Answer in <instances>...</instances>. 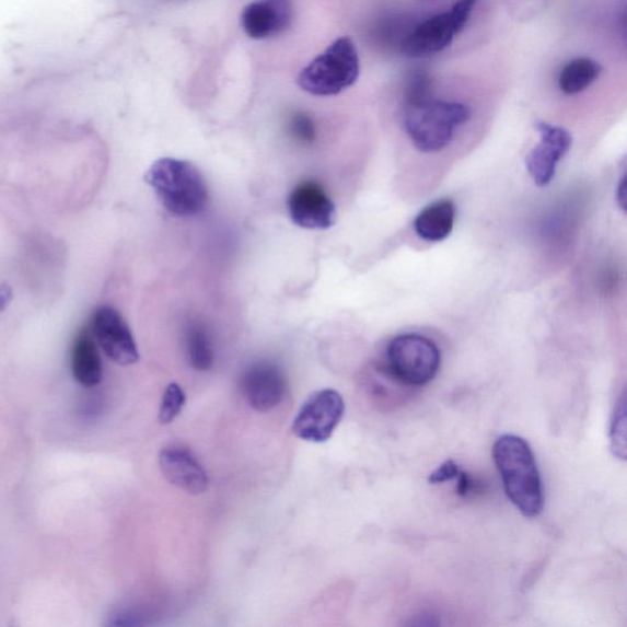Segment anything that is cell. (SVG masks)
Instances as JSON below:
<instances>
[{
    "label": "cell",
    "mask_w": 627,
    "mask_h": 627,
    "mask_svg": "<svg viewBox=\"0 0 627 627\" xmlns=\"http://www.w3.org/2000/svg\"><path fill=\"white\" fill-rule=\"evenodd\" d=\"M602 73V66L591 58H576L564 67L559 86L564 94L576 95L589 89Z\"/></svg>",
    "instance_id": "2e32d148"
},
{
    "label": "cell",
    "mask_w": 627,
    "mask_h": 627,
    "mask_svg": "<svg viewBox=\"0 0 627 627\" xmlns=\"http://www.w3.org/2000/svg\"><path fill=\"white\" fill-rule=\"evenodd\" d=\"M241 388L248 404L258 413L266 414L282 404L287 379L276 364L258 362L244 370Z\"/></svg>",
    "instance_id": "30bf717a"
},
{
    "label": "cell",
    "mask_w": 627,
    "mask_h": 627,
    "mask_svg": "<svg viewBox=\"0 0 627 627\" xmlns=\"http://www.w3.org/2000/svg\"><path fill=\"white\" fill-rule=\"evenodd\" d=\"M345 399L334 388H323L307 397L293 420L292 431L298 439L310 443H325L341 423Z\"/></svg>",
    "instance_id": "52a82bcc"
},
{
    "label": "cell",
    "mask_w": 627,
    "mask_h": 627,
    "mask_svg": "<svg viewBox=\"0 0 627 627\" xmlns=\"http://www.w3.org/2000/svg\"><path fill=\"white\" fill-rule=\"evenodd\" d=\"M457 495L460 497H466L471 489L473 488V481L471 477L465 472H460L457 476Z\"/></svg>",
    "instance_id": "603a6c76"
},
{
    "label": "cell",
    "mask_w": 627,
    "mask_h": 627,
    "mask_svg": "<svg viewBox=\"0 0 627 627\" xmlns=\"http://www.w3.org/2000/svg\"><path fill=\"white\" fill-rule=\"evenodd\" d=\"M611 441L613 454L625 461L626 460V398L625 394L615 406L612 426Z\"/></svg>",
    "instance_id": "d6986e66"
},
{
    "label": "cell",
    "mask_w": 627,
    "mask_h": 627,
    "mask_svg": "<svg viewBox=\"0 0 627 627\" xmlns=\"http://www.w3.org/2000/svg\"><path fill=\"white\" fill-rule=\"evenodd\" d=\"M431 80L423 70L414 71L407 80L406 101L407 105L430 98Z\"/></svg>",
    "instance_id": "ffe728a7"
},
{
    "label": "cell",
    "mask_w": 627,
    "mask_h": 627,
    "mask_svg": "<svg viewBox=\"0 0 627 627\" xmlns=\"http://www.w3.org/2000/svg\"><path fill=\"white\" fill-rule=\"evenodd\" d=\"M618 200L622 202V208L625 210V178H623L620 187L618 188Z\"/></svg>",
    "instance_id": "d4e9b609"
},
{
    "label": "cell",
    "mask_w": 627,
    "mask_h": 627,
    "mask_svg": "<svg viewBox=\"0 0 627 627\" xmlns=\"http://www.w3.org/2000/svg\"><path fill=\"white\" fill-rule=\"evenodd\" d=\"M288 216L298 228L328 230L336 222V207L321 184L302 182L287 199Z\"/></svg>",
    "instance_id": "9c48e42d"
},
{
    "label": "cell",
    "mask_w": 627,
    "mask_h": 627,
    "mask_svg": "<svg viewBox=\"0 0 627 627\" xmlns=\"http://www.w3.org/2000/svg\"><path fill=\"white\" fill-rule=\"evenodd\" d=\"M477 3L478 0H457L448 12L428 19L405 37L403 53L410 58L441 53L465 28Z\"/></svg>",
    "instance_id": "8992f818"
},
{
    "label": "cell",
    "mask_w": 627,
    "mask_h": 627,
    "mask_svg": "<svg viewBox=\"0 0 627 627\" xmlns=\"http://www.w3.org/2000/svg\"><path fill=\"white\" fill-rule=\"evenodd\" d=\"M461 469L455 464L454 461L449 460L445 464L441 465L436 469L428 478L430 485H440V483H445L451 479H456L460 475Z\"/></svg>",
    "instance_id": "7402d4cb"
},
{
    "label": "cell",
    "mask_w": 627,
    "mask_h": 627,
    "mask_svg": "<svg viewBox=\"0 0 627 627\" xmlns=\"http://www.w3.org/2000/svg\"><path fill=\"white\" fill-rule=\"evenodd\" d=\"M13 301V290L7 283H0V313H3Z\"/></svg>",
    "instance_id": "cb8c5ba5"
},
{
    "label": "cell",
    "mask_w": 627,
    "mask_h": 627,
    "mask_svg": "<svg viewBox=\"0 0 627 627\" xmlns=\"http://www.w3.org/2000/svg\"><path fill=\"white\" fill-rule=\"evenodd\" d=\"M492 457L513 506L529 519L541 515L544 508L542 478L527 441L516 436H502L492 448Z\"/></svg>",
    "instance_id": "6da1fadb"
},
{
    "label": "cell",
    "mask_w": 627,
    "mask_h": 627,
    "mask_svg": "<svg viewBox=\"0 0 627 627\" xmlns=\"http://www.w3.org/2000/svg\"><path fill=\"white\" fill-rule=\"evenodd\" d=\"M71 372L81 386L95 387L102 380V361L94 335L81 328L71 347Z\"/></svg>",
    "instance_id": "5bb4252c"
},
{
    "label": "cell",
    "mask_w": 627,
    "mask_h": 627,
    "mask_svg": "<svg viewBox=\"0 0 627 627\" xmlns=\"http://www.w3.org/2000/svg\"><path fill=\"white\" fill-rule=\"evenodd\" d=\"M455 218V204L451 200H439L418 214L415 221L416 233L427 242L444 241L454 229Z\"/></svg>",
    "instance_id": "9a60e30c"
},
{
    "label": "cell",
    "mask_w": 627,
    "mask_h": 627,
    "mask_svg": "<svg viewBox=\"0 0 627 627\" xmlns=\"http://www.w3.org/2000/svg\"><path fill=\"white\" fill-rule=\"evenodd\" d=\"M91 333L102 351L121 367L136 364L139 351L136 340L125 318L109 305L97 307L91 322Z\"/></svg>",
    "instance_id": "ba28073f"
},
{
    "label": "cell",
    "mask_w": 627,
    "mask_h": 627,
    "mask_svg": "<svg viewBox=\"0 0 627 627\" xmlns=\"http://www.w3.org/2000/svg\"><path fill=\"white\" fill-rule=\"evenodd\" d=\"M536 127L541 142L529 153L526 167L538 187H547L557 172L558 163L570 150L572 137L567 129L548 123L538 121Z\"/></svg>",
    "instance_id": "8fae6325"
},
{
    "label": "cell",
    "mask_w": 627,
    "mask_h": 627,
    "mask_svg": "<svg viewBox=\"0 0 627 627\" xmlns=\"http://www.w3.org/2000/svg\"><path fill=\"white\" fill-rule=\"evenodd\" d=\"M292 137L298 141L311 143L315 140L316 130L313 119L305 113H297L290 123Z\"/></svg>",
    "instance_id": "44dd1931"
},
{
    "label": "cell",
    "mask_w": 627,
    "mask_h": 627,
    "mask_svg": "<svg viewBox=\"0 0 627 627\" xmlns=\"http://www.w3.org/2000/svg\"><path fill=\"white\" fill-rule=\"evenodd\" d=\"M440 363L438 346L426 336L400 335L395 337L386 349L390 378L406 386L429 384L437 376Z\"/></svg>",
    "instance_id": "5b68a950"
},
{
    "label": "cell",
    "mask_w": 627,
    "mask_h": 627,
    "mask_svg": "<svg viewBox=\"0 0 627 627\" xmlns=\"http://www.w3.org/2000/svg\"><path fill=\"white\" fill-rule=\"evenodd\" d=\"M187 403V396H185L184 390L176 383L170 384L166 390H164L159 420L161 425H170L174 419H176Z\"/></svg>",
    "instance_id": "ac0fdd59"
},
{
    "label": "cell",
    "mask_w": 627,
    "mask_h": 627,
    "mask_svg": "<svg viewBox=\"0 0 627 627\" xmlns=\"http://www.w3.org/2000/svg\"><path fill=\"white\" fill-rule=\"evenodd\" d=\"M189 363L199 372H207L213 364V349L210 337L200 325H193L187 335Z\"/></svg>",
    "instance_id": "e0dca14e"
},
{
    "label": "cell",
    "mask_w": 627,
    "mask_h": 627,
    "mask_svg": "<svg viewBox=\"0 0 627 627\" xmlns=\"http://www.w3.org/2000/svg\"><path fill=\"white\" fill-rule=\"evenodd\" d=\"M159 465L162 475L171 485L190 496H200L209 488L207 471L197 456L185 446L163 448L159 455Z\"/></svg>",
    "instance_id": "7c38bea8"
},
{
    "label": "cell",
    "mask_w": 627,
    "mask_h": 627,
    "mask_svg": "<svg viewBox=\"0 0 627 627\" xmlns=\"http://www.w3.org/2000/svg\"><path fill=\"white\" fill-rule=\"evenodd\" d=\"M162 207L177 218H193L207 210L210 197L202 173L188 161L164 158L146 174Z\"/></svg>",
    "instance_id": "7a4b0ae2"
},
{
    "label": "cell",
    "mask_w": 627,
    "mask_h": 627,
    "mask_svg": "<svg viewBox=\"0 0 627 627\" xmlns=\"http://www.w3.org/2000/svg\"><path fill=\"white\" fill-rule=\"evenodd\" d=\"M361 71L357 48L340 37L316 57L298 77V85L313 96H335L356 84Z\"/></svg>",
    "instance_id": "277c9868"
},
{
    "label": "cell",
    "mask_w": 627,
    "mask_h": 627,
    "mask_svg": "<svg viewBox=\"0 0 627 627\" xmlns=\"http://www.w3.org/2000/svg\"><path fill=\"white\" fill-rule=\"evenodd\" d=\"M469 119V109L458 102L428 98L407 105L405 128L421 152H438L454 139L458 127Z\"/></svg>",
    "instance_id": "3957f363"
},
{
    "label": "cell",
    "mask_w": 627,
    "mask_h": 627,
    "mask_svg": "<svg viewBox=\"0 0 627 627\" xmlns=\"http://www.w3.org/2000/svg\"><path fill=\"white\" fill-rule=\"evenodd\" d=\"M291 20V0H256L243 10L242 26L249 37L265 39L283 33Z\"/></svg>",
    "instance_id": "4fadbf2b"
}]
</instances>
